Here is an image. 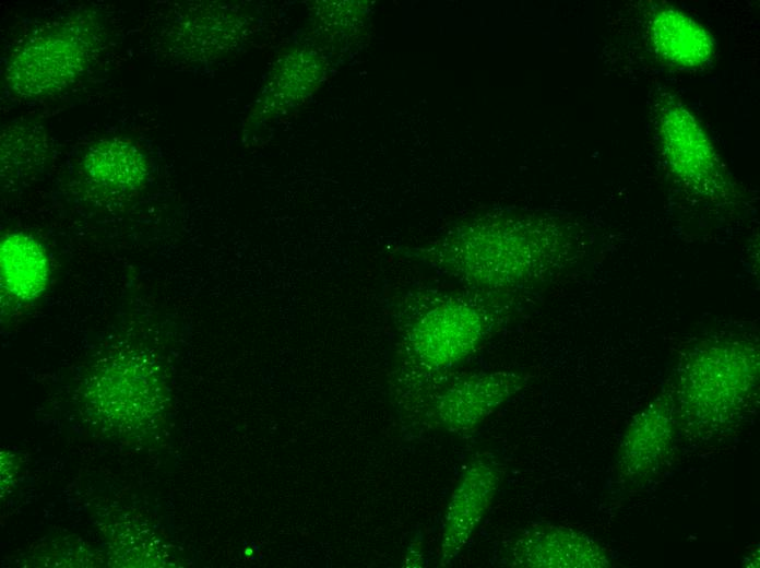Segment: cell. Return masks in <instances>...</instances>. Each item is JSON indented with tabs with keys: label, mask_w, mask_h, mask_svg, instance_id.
Returning <instances> with one entry per match:
<instances>
[{
	"label": "cell",
	"mask_w": 760,
	"mask_h": 568,
	"mask_svg": "<svg viewBox=\"0 0 760 568\" xmlns=\"http://www.w3.org/2000/svg\"><path fill=\"white\" fill-rule=\"evenodd\" d=\"M758 355L747 343L724 342L700 351L685 369L681 407L700 436L729 428L748 405Z\"/></svg>",
	"instance_id": "6da1fadb"
},
{
	"label": "cell",
	"mask_w": 760,
	"mask_h": 568,
	"mask_svg": "<svg viewBox=\"0 0 760 568\" xmlns=\"http://www.w3.org/2000/svg\"><path fill=\"white\" fill-rule=\"evenodd\" d=\"M99 29L84 17H68L36 31L17 47L8 64L7 84L23 98L67 87L99 48Z\"/></svg>",
	"instance_id": "7a4b0ae2"
},
{
	"label": "cell",
	"mask_w": 760,
	"mask_h": 568,
	"mask_svg": "<svg viewBox=\"0 0 760 568\" xmlns=\"http://www.w3.org/2000/svg\"><path fill=\"white\" fill-rule=\"evenodd\" d=\"M504 475V466L490 455L474 459L450 497L440 542V564H450L466 546L490 508Z\"/></svg>",
	"instance_id": "3957f363"
},
{
	"label": "cell",
	"mask_w": 760,
	"mask_h": 568,
	"mask_svg": "<svg viewBox=\"0 0 760 568\" xmlns=\"http://www.w3.org/2000/svg\"><path fill=\"white\" fill-rule=\"evenodd\" d=\"M508 565L526 568H604L607 551L584 533L554 524L527 528L504 546Z\"/></svg>",
	"instance_id": "277c9868"
},
{
	"label": "cell",
	"mask_w": 760,
	"mask_h": 568,
	"mask_svg": "<svg viewBox=\"0 0 760 568\" xmlns=\"http://www.w3.org/2000/svg\"><path fill=\"white\" fill-rule=\"evenodd\" d=\"M674 405L661 399L638 414L624 434L618 471L626 481L642 483L668 461L676 438Z\"/></svg>",
	"instance_id": "5b68a950"
},
{
	"label": "cell",
	"mask_w": 760,
	"mask_h": 568,
	"mask_svg": "<svg viewBox=\"0 0 760 568\" xmlns=\"http://www.w3.org/2000/svg\"><path fill=\"white\" fill-rule=\"evenodd\" d=\"M521 381L499 371L461 380L436 398L435 422L451 433L474 429L521 388Z\"/></svg>",
	"instance_id": "8992f818"
},
{
	"label": "cell",
	"mask_w": 760,
	"mask_h": 568,
	"mask_svg": "<svg viewBox=\"0 0 760 568\" xmlns=\"http://www.w3.org/2000/svg\"><path fill=\"white\" fill-rule=\"evenodd\" d=\"M661 122L665 154L674 171L693 189L715 191L723 180L719 161L693 117L669 104L663 109Z\"/></svg>",
	"instance_id": "52a82bcc"
},
{
	"label": "cell",
	"mask_w": 760,
	"mask_h": 568,
	"mask_svg": "<svg viewBox=\"0 0 760 568\" xmlns=\"http://www.w3.org/2000/svg\"><path fill=\"white\" fill-rule=\"evenodd\" d=\"M486 329L482 315L467 305L448 304L435 308L421 321L416 333L417 352L435 368L463 359L482 340Z\"/></svg>",
	"instance_id": "ba28073f"
},
{
	"label": "cell",
	"mask_w": 760,
	"mask_h": 568,
	"mask_svg": "<svg viewBox=\"0 0 760 568\" xmlns=\"http://www.w3.org/2000/svg\"><path fill=\"white\" fill-rule=\"evenodd\" d=\"M88 181L111 196H126L140 189L149 175L142 152L129 141L111 138L94 143L83 159Z\"/></svg>",
	"instance_id": "9c48e42d"
},
{
	"label": "cell",
	"mask_w": 760,
	"mask_h": 568,
	"mask_svg": "<svg viewBox=\"0 0 760 568\" xmlns=\"http://www.w3.org/2000/svg\"><path fill=\"white\" fill-rule=\"evenodd\" d=\"M1 283L7 292L22 300H32L45 289L48 260L41 245L23 233L7 235L0 247Z\"/></svg>",
	"instance_id": "30bf717a"
},
{
	"label": "cell",
	"mask_w": 760,
	"mask_h": 568,
	"mask_svg": "<svg viewBox=\"0 0 760 568\" xmlns=\"http://www.w3.org/2000/svg\"><path fill=\"white\" fill-rule=\"evenodd\" d=\"M651 35L658 55L675 64L697 67L712 54L708 33L684 13L663 9L651 22Z\"/></svg>",
	"instance_id": "8fae6325"
}]
</instances>
